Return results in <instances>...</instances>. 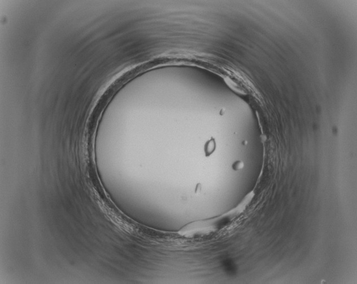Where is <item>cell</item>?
I'll list each match as a JSON object with an SVG mask.
<instances>
[{
    "instance_id": "cell-3",
    "label": "cell",
    "mask_w": 357,
    "mask_h": 284,
    "mask_svg": "<svg viewBox=\"0 0 357 284\" xmlns=\"http://www.w3.org/2000/svg\"><path fill=\"white\" fill-rule=\"evenodd\" d=\"M244 162L241 161H237L234 162V164L232 165V169L236 171H238L240 170H241L244 168Z\"/></svg>"
},
{
    "instance_id": "cell-1",
    "label": "cell",
    "mask_w": 357,
    "mask_h": 284,
    "mask_svg": "<svg viewBox=\"0 0 357 284\" xmlns=\"http://www.w3.org/2000/svg\"><path fill=\"white\" fill-rule=\"evenodd\" d=\"M256 192L252 190L234 207L209 218L188 223L175 232L174 236L184 240H195L213 236L224 230L245 212L252 203Z\"/></svg>"
},
{
    "instance_id": "cell-2",
    "label": "cell",
    "mask_w": 357,
    "mask_h": 284,
    "mask_svg": "<svg viewBox=\"0 0 357 284\" xmlns=\"http://www.w3.org/2000/svg\"><path fill=\"white\" fill-rule=\"evenodd\" d=\"M215 147H216V144H215V142L214 139H211L210 141H209L207 144V146L206 147V155L209 156L213 152H214V151H215Z\"/></svg>"
}]
</instances>
